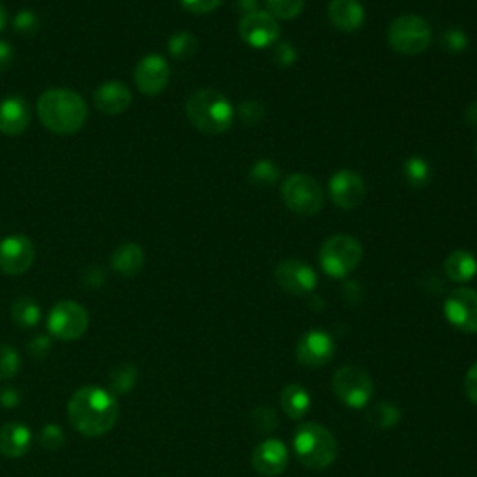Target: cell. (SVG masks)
Returning <instances> with one entry per match:
<instances>
[{"instance_id":"obj_1","label":"cell","mask_w":477,"mask_h":477,"mask_svg":"<svg viewBox=\"0 0 477 477\" xmlns=\"http://www.w3.org/2000/svg\"><path fill=\"white\" fill-rule=\"evenodd\" d=\"M68 416L80 434L95 439L114 429L119 418V405L109 390L82 386L70 399Z\"/></svg>"},{"instance_id":"obj_2","label":"cell","mask_w":477,"mask_h":477,"mask_svg":"<svg viewBox=\"0 0 477 477\" xmlns=\"http://www.w3.org/2000/svg\"><path fill=\"white\" fill-rule=\"evenodd\" d=\"M37 116L51 133L75 135L85 127L88 107L86 101L77 92L66 88H53L39 95Z\"/></svg>"},{"instance_id":"obj_3","label":"cell","mask_w":477,"mask_h":477,"mask_svg":"<svg viewBox=\"0 0 477 477\" xmlns=\"http://www.w3.org/2000/svg\"><path fill=\"white\" fill-rule=\"evenodd\" d=\"M193 127L203 135H222L232 127L235 111L224 94L205 88L194 92L185 105Z\"/></svg>"},{"instance_id":"obj_4","label":"cell","mask_w":477,"mask_h":477,"mask_svg":"<svg viewBox=\"0 0 477 477\" xmlns=\"http://www.w3.org/2000/svg\"><path fill=\"white\" fill-rule=\"evenodd\" d=\"M297 459L312 470H323L338 457V442L326 427L319 424H304L293 437Z\"/></svg>"},{"instance_id":"obj_5","label":"cell","mask_w":477,"mask_h":477,"mask_svg":"<svg viewBox=\"0 0 477 477\" xmlns=\"http://www.w3.org/2000/svg\"><path fill=\"white\" fill-rule=\"evenodd\" d=\"M364 248L358 239L350 235H334L323 243L319 261L323 271L332 278H345L360 265Z\"/></svg>"},{"instance_id":"obj_6","label":"cell","mask_w":477,"mask_h":477,"mask_svg":"<svg viewBox=\"0 0 477 477\" xmlns=\"http://www.w3.org/2000/svg\"><path fill=\"white\" fill-rule=\"evenodd\" d=\"M432 30L420 15H401L391 21L388 29L390 47L405 56H416L429 49Z\"/></svg>"},{"instance_id":"obj_7","label":"cell","mask_w":477,"mask_h":477,"mask_svg":"<svg viewBox=\"0 0 477 477\" xmlns=\"http://www.w3.org/2000/svg\"><path fill=\"white\" fill-rule=\"evenodd\" d=\"M282 200L289 211L302 217L319 213L325 205L319 183L306 174H293L282 183Z\"/></svg>"},{"instance_id":"obj_8","label":"cell","mask_w":477,"mask_h":477,"mask_svg":"<svg viewBox=\"0 0 477 477\" xmlns=\"http://www.w3.org/2000/svg\"><path fill=\"white\" fill-rule=\"evenodd\" d=\"M332 388L336 398L352 408H364L373 396V381L358 366L340 367L332 377Z\"/></svg>"},{"instance_id":"obj_9","label":"cell","mask_w":477,"mask_h":477,"mask_svg":"<svg viewBox=\"0 0 477 477\" xmlns=\"http://www.w3.org/2000/svg\"><path fill=\"white\" fill-rule=\"evenodd\" d=\"M88 325H90V317H88L86 308L73 300L58 302L51 309L49 319H47L49 332L62 341H73V340H78L80 336H85Z\"/></svg>"},{"instance_id":"obj_10","label":"cell","mask_w":477,"mask_h":477,"mask_svg":"<svg viewBox=\"0 0 477 477\" xmlns=\"http://www.w3.org/2000/svg\"><path fill=\"white\" fill-rule=\"evenodd\" d=\"M275 280L285 293L302 297L312 293L317 285V275L300 259H284L275 268Z\"/></svg>"},{"instance_id":"obj_11","label":"cell","mask_w":477,"mask_h":477,"mask_svg":"<svg viewBox=\"0 0 477 477\" xmlns=\"http://www.w3.org/2000/svg\"><path fill=\"white\" fill-rule=\"evenodd\" d=\"M239 34L244 44L256 49H265L276 44L280 36V25L268 12H252L243 15L239 23Z\"/></svg>"},{"instance_id":"obj_12","label":"cell","mask_w":477,"mask_h":477,"mask_svg":"<svg viewBox=\"0 0 477 477\" xmlns=\"http://www.w3.org/2000/svg\"><path fill=\"white\" fill-rule=\"evenodd\" d=\"M444 314L448 321L468 334H477V292L475 289L461 287L448 297L444 304Z\"/></svg>"},{"instance_id":"obj_13","label":"cell","mask_w":477,"mask_h":477,"mask_svg":"<svg viewBox=\"0 0 477 477\" xmlns=\"http://www.w3.org/2000/svg\"><path fill=\"white\" fill-rule=\"evenodd\" d=\"M36 258L34 244L25 235H10L0 241V271L10 276L25 275Z\"/></svg>"},{"instance_id":"obj_14","label":"cell","mask_w":477,"mask_h":477,"mask_svg":"<svg viewBox=\"0 0 477 477\" xmlns=\"http://www.w3.org/2000/svg\"><path fill=\"white\" fill-rule=\"evenodd\" d=\"M135 85L140 94L144 95H159L170 80V68L160 54H148L144 56L135 68Z\"/></svg>"},{"instance_id":"obj_15","label":"cell","mask_w":477,"mask_h":477,"mask_svg":"<svg viewBox=\"0 0 477 477\" xmlns=\"http://www.w3.org/2000/svg\"><path fill=\"white\" fill-rule=\"evenodd\" d=\"M330 198L341 210H357L366 200V183L352 170H340L330 179Z\"/></svg>"},{"instance_id":"obj_16","label":"cell","mask_w":477,"mask_h":477,"mask_svg":"<svg viewBox=\"0 0 477 477\" xmlns=\"http://www.w3.org/2000/svg\"><path fill=\"white\" fill-rule=\"evenodd\" d=\"M334 350H336V345L326 332L312 330V332H308L306 336H302V340L299 341L297 358L306 367H321L328 364L330 358L334 357Z\"/></svg>"},{"instance_id":"obj_17","label":"cell","mask_w":477,"mask_h":477,"mask_svg":"<svg viewBox=\"0 0 477 477\" xmlns=\"http://www.w3.org/2000/svg\"><path fill=\"white\" fill-rule=\"evenodd\" d=\"M32 119L29 101L23 95H8L0 101V133L8 136L23 135Z\"/></svg>"},{"instance_id":"obj_18","label":"cell","mask_w":477,"mask_h":477,"mask_svg":"<svg viewBox=\"0 0 477 477\" xmlns=\"http://www.w3.org/2000/svg\"><path fill=\"white\" fill-rule=\"evenodd\" d=\"M131 103H133L131 90L123 85V82H118V80L103 82V85L94 94L95 109L109 116L126 112Z\"/></svg>"},{"instance_id":"obj_19","label":"cell","mask_w":477,"mask_h":477,"mask_svg":"<svg viewBox=\"0 0 477 477\" xmlns=\"http://www.w3.org/2000/svg\"><path fill=\"white\" fill-rule=\"evenodd\" d=\"M287 459H289V453L284 442L265 440L256 448L252 455V465L258 473L273 477V475H280L285 470Z\"/></svg>"},{"instance_id":"obj_20","label":"cell","mask_w":477,"mask_h":477,"mask_svg":"<svg viewBox=\"0 0 477 477\" xmlns=\"http://www.w3.org/2000/svg\"><path fill=\"white\" fill-rule=\"evenodd\" d=\"M328 19L341 32H357L364 25L366 12L358 0H330Z\"/></svg>"},{"instance_id":"obj_21","label":"cell","mask_w":477,"mask_h":477,"mask_svg":"<svg viewBox=\"0 0 477 477\" xmlns=\"http://www.w3.org/2000/svg\"><path fill=\"white\" fill-rule=\"evenodd\" d=\"M30 442H32V432L25 424L12 422L0 429V453L8 459L23 457V455L30 449Z\"/></svg>"},{"instance_id":"obj_22","label":"cell","mask_w":477,"mask_h":477,"mask_svg":"<svg viewBox=\"0 0 477 477\" xmlns=\"http://www.w3.org/2000/svg\"><path fill=\"white\" fill-rule=\"evenodd\" d=\"M144 261H146V256H144V251L136 243H126L118 246L111 258L112 271L127 278L136 276L142 271Z\"/></svg>"},{"instance_id":"obj_23","label":"cell","mask_w":477,"mask_h":477,"mask_svg":"<svg viewBox=\"0 0 477 477\" xmlns=\"http://www.w3.org/2000/svg\"><path fill=\"white\" fill-rule=\"evenodd\" d=\"M444 271L453 282H470L477 275V259L468 251H455L446 258Z\"/></svg>"},{"instance_id":"obj_24","label":"cell","mask_w":477,"mask_h":477,"mask_svg":"<svg viewBox=\"0 0 477 477\" xmlns=\"http://www.w3.org/2000/svg\"><path fill=\"white\" fill-rule=\"evenodd\" d=\"M280 403L289 418L300 420L309 410V393L300 384H287L280 393Z\"/></svg>"},{"instance_id":"obj_25","label":"cell","mask_w":477,"mask_h":477,"mask_svg":"<svg viewBox=\"0 0 477 477\" xmlns=\"http://www.w3.org/2000/svg\"><path fill=\"white\" fill-rule=\"evenodd\" d=\"M12 321L21 328H34L41 319V308L30 297H19L12 304Z\"/></svg>"},{"instance_id":"obj_26","label":"cell","mask_w":477,"mask_h":477,"mask_svg":"<svg viewBox=\"0 0 477 477\" xmlns=\"http://www.w3.org/2000/svg\"><path fill=\"white\" fill-rule=\"evenodd\" d=\"M399 418H401V410L390 401L375 403L373 407H369L366 414V422L375 429H390L399 422Z\"/></svg>"},{"instance_id":"obj_27","label":"cell","mask_w":477,"mask_h":477,"mask_svg":"<svg viewBox=\"0 0 477 477\" xmlns=\"http://www.w3.org/2000/svg\"><path fill=\"white\" fill-rule=\"evenodd\" d=\"M405 179L414 189H424V186L431 181V166L422 157H410L403 164Z\"/></svg>"},{"instance_id":"obj_28","label":"cell","mask_w":477,"mask_h":477,"mask_svg":"<svg viewBox=\"0 0 477 477\" xmlns=\"http://www.w3.org/2000/svg\"><path fill=\"white\" fill-rule=\"evenodd\" d=\"M169 51L176 60H191L198 53V39L191 32H177L169 39Z\"/></svg>"},{"instance_id":"obj_29","label":"cell","mask_w":477,"mask_h":477,"mask_svg":"<svg viewBox=\"0 0 477 477\" xmlns=\"http://www.w3.org/2000/svg\"><path fill=\"white\" fill-rule=\"evenodd\" d=\"M138 369L133 364H119L111 371V388L116 393H127L135 388Z\"/></svg>"},{"instance_id":"obj_30","label":"cell","mask_w":477,"mask_h":477,"mask_svg":"<svg viewBox=\"0 0 477 477\" xmlns=\"http://www.w3.org/2000/svg\"><path fill=\"white\" fill-rule=\"evenodd\" d=\"M265 6L275 19H295L304 10V0H265Z\"/></svg>"},{"instance_id":"obj_31","label":"cell","mask_w":477,"mask_h":477,"mask_svg":"<svg viewBox=\"0 0 477 477\" xmlns=\"http://www.w3.org/2000/svg\"><path fill=\"white\" fill-rule=\"evenodd\" d=\"M280 176V170H278V166L271 160H258L251 172H248V179H251L256 186H268V185H273Z\"/></svg>"},{"instance_id":"obj_32","label":"cell","mask_w":477,"mask_h":477,"mask_svg":"<svg viewBox=\"0 0 477 477\" xmlns=\"http://www.w3.org/2000/svg\"><path fill=\"white\" fill-rule=\"evenodd\" d=\"M19 367H21L19 352L8 343H0V381L13 379Z\"/></svg>"},{"instance_id":"obj_33","label":"cell","mask_w":477,"mask_h":477,"mask_svg":"<svg viewBox=\"0 0 477 477\" xmlns=\"http://www.w3.org/2000/svg\"><path fill=\"white\" fill-rule=\"evenodd\" d=\"M251 425L258 434H268L278 427L276 412L271 407H258L251 414Z\"/></svg>"},{"instance_id":"obj_34","label":"cell","mask_w":477,"mask_h":477,"mask_svg":"<svg viewBox=\"0 0 477 477\" xmlns=\"http://www.w3.org/2000/svg\"><path fill=\"white\" fill-rule=\"evenodd\" d=\"M64 442H66L64 431H62V427H58L54 424L45 425L39 432V444H41V448L47 449V451L60 449L62 446H64Z\"/></svg>"},{"instance_id":"obj_35","label":"cell","mask_w":477,"mask_h":477,"mask_svg":"<svg viewBox=\"0 0 477 477\" xmlns=\"http://www.w3.org/2000/svg\"><path fill=\"white\" fill-rule=\"evenodd\" d=\"M442 45L448 53L459 54L468 47V36L461 29H449L442 36Z\"/></svg>"},{"instance_id":"obj_36","label":"cell","mask_w":477,"mask_h":477,"mask_svg":"<svg viewBox=\"0 0 477 477\" xmlns=\"http://www.w3.org/2000/svg\"><path fill=\"white\" fill-rule=\"evenodd\" d=\"M13 29L19 34H23V36H34L37 32V29H39V19H37V15L34 12L23 10V12H19L15 15Z\"/></svg>"},{"instance_id":"obj_37","label":"cell","mask_w":477,"mask_h":477,"mask_svg":"<svg viewBox=\"0 0 477 477\" xmlns=\"http://www.w3.org/2000/svg\"><path fill=\"white\" fill-rule=\"evenodd\" d=\"M239 116L246 126H256V123L263 118V105L258 101H246L239 109Z\"/></svg>"},{"instance_id":"obj_38","label":"cell","mask_w":477,"mask_h":477,"mask_svg":"<svg viewBox=\"0 0 477 477\" xmlns=\"http://www.w3.org/2000/svg\"><path fill=\"white\" fill-rule=\"evenodd\" d=\"M185 10H189L193 13L203 15V13H211L215 12L224 0H179Z\"/></svg>"},{"instance_id":"obj_39","label":"cell","mask_w":477,"mask_h":477,"mask_svg":"<svg viewBox=\"0 0 477 477\" xmlns=\"http://www.w3.org/2000/svg\"><path fill=\"white\" fill-rule=\"evenodd\" d=\"M53 343H51V338L49 336H34L29 345H27V350L29 355H32L36 360H41L45 358L49 355Z\"/></svg>"},{"instance_id":"obj_40","label":"cell","mask_w":477,"mask_h":477,"mask_svg":"<svg viewBox=\"0 0 477 477\" xmlns=\"http://www.w3.org/2000/svg\"><path fill=\"white\" fill-rule=\"evenodd\" d=\"M295 60H297V51L293 45H289V44H278L276 49H275V62L278 66L282 68H289V66H293L295 64Z\"/></svg>"},{"instance_id":"obj_41","label":"cell","mask_w":477,"mask_h":477,"mask_svg":"<svg viewBox=\"0 0 477 477\" xmlns=\"http://www.w3.org/2000/svg\"><path fill=\"white\" fill-rule=\"evenodd\" d=\"M21 403V393L13 386H6L0 390V407L4 408H15Z\"/></svg>"},{"instance_id":"obj_42","label":"cell","mask_w":477,"mask_h":477,"mask_svg":"<svg viewBox=\"0 0 477 477\" xmlns=\"http://www.w3.org/2000/svg\"><path fill=\"white\" fill-rule=\"evenodd\" d=\"M465 390L466 396L472 403L477 405V362L468 369L466 379H465Z\"/></svg>"},{"instance_id":"obj_43","label":"cell","mask_w":477,"mask_h":477,"mask_svg":"<svg viewBox=\"0 0 477 477\" xmlns=\"http://www.w3.org/2000/svg\"><path fill=\"white\" fill-rule=\"evenodd\" d=\"M13 60H15L13 47L8 44V41L0 39V73L8 71L10 66L13 64Z\"/></svg>"},{"instance_id":"obj_44","label":"cell","mask_w":477,"mask_h":477,"mask_svg":"<svg viewBox=\"0 0 477 477\" xmlns=\"http://www.w3.org/2000/svg\"><path fill=\"white\" fill-rule=\"evenodd\" d=\"M237 8L241 12H244V15L246 13H252L258 8V0H237Z\"/></svg>"},{"instance_id":"obj_45","label":"cell","mask_w":477,"mask_h":477,"mask_svg":"<svg viewBox=\"0 0 477 477\" xmlns=\"http://www.w3.org/2000/svg\"><path fill=\"white\" fill-rule=\"evenodd\" d=\"M466 121L470 123V126L477 127V101H473L472 105L466 109Z\"/></svg>"},{"instance_id":"obj_46","label":"cell","mask_w":477,"mask_h":477,"mask_svg":"<svg viewBox=\"0 0 477 477\" xmlns=\"http://www.w3.org/2000/svg\"><path fill=\"white\" fill-rule=\"evenodd\" d=\"M6 23H8V15H6V8L4 4L0 3V32H3L6 29Z\"/></svg>"},{"instance_id":"obj_47","label":"cell","mask_w":477,"mask_h":477,"mask_svg":"<svg viewBox=\"0 0 477 477\" xmlns=\"http://www.w3.org/2000/svg\"><path fill=\"white\" fill-rule=\"evenodd\" d=\"M475 153H477V148H475Z\"/></svg>"}]
</instances>
